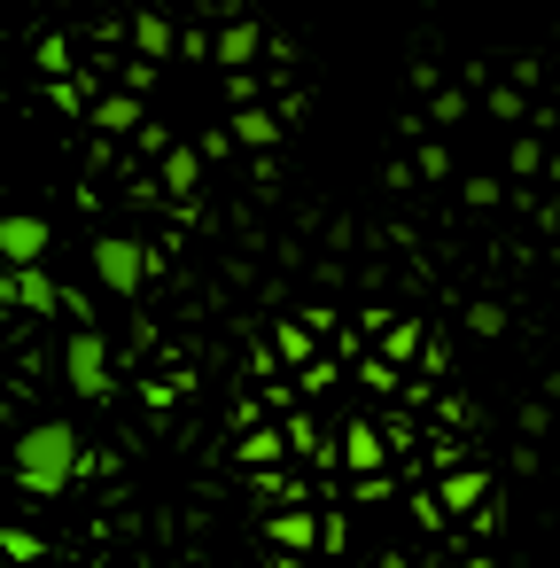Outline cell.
<instances>
[{"label": "cell", "instance_id": "cell-1", "mask_svg": "<svg viewBox=\"0 0 560 568\" xmlns=\"http://www.w3.org/2000/svg\"><path fill=\"white\" fill-rule=\"evenodd\" d=\"M17 475H24V490H63V483L79 475V436H71L63 420L32 428V436L17 444Z\"/></svg>", "mask_w": 560, "mask_h": 568}, {"label": "cell", "instance_id": "cell-2", "mask_svg": "<svg viewBox=\"0 0 560 568\" xmlns=\"http://www.w3.org/2000/svg\"><path fill=\"white\" fill-rule=\"evenodd\" d=\"M94 273H102L118 296H133V288H141V273H149V257H141V242H118V234H110V242L94 250Z\"/></svg>", "mask_w": 560, "mask_h": 568}, {"label": "cell", "instance_id": "cell-3", "mask_svg": "<svg viewBox=\"0 0 560 568\" xmlns=\"http://www.w3.org/2000/svg\"><path fill=\"white\" fill-rule=\"evenodd\" d=\"M0 250H9L17 265H32L48 250V219H0Z\"/></svg>", "mask_w": 560, "mask_h": 568}, {"label": "cell", "instance_id": "cell-4", "mask_svg": "<svg viewBox=\"0 0 560 568\" xmlns=\"http://www.w3.org/2000/svg\"><path fill=\"white\" fill-rule=\"evenodd\" d=\"M71 382L102 389V335H71Z\"/></svg>", "mask_w": 560, "mask_h": 568}, {"label": "cell", "instance_id": "cell-5", "mask_svg": "<svg viewBox=\"0 0 560 568\" xmlns=\"http://www.w3.org/2000/svg\"><path fill=\"white\" fill-rule=\"evenodd\" d=\"M94 118H102L110 133H133V125H141V102H133V94H110V102H102Z\"/></svg>", "mask_w": 560, "mask_h": 568}, {"label": "cell", "instance_id": "cell-6", "mask_svg": "<svg viewBox=\"0 0 560 568\" xmlns=\"http://www.w3.org/2000/svg\"><path fill=\"white\" fill-rule=\"evenodd\" d=\"M218 55H226V63H250V55H257V24H226Z\"/></svg>", "mask_w": 560, "mask_h": 568}, {"label": "cell", "instance_id": "cell-7", "mask_svg": "<svg viewBox=\"0 0 560 568\" xmlns=\"http://www.w3.org/2000/svg\"><path fill=\"white\" fill-rule=\"evenodd\" d=\"M234 133H242V141H250V149H265V141H273V133H281V125H273V118H265V110H242V118H234Z\"/></svg>", "mask_w": 560, "mask_h": 568}, {"label": "cell", "instance_id": "cell-8", "mask_svg": "<svg viewBox=\"0 0 560 568\" xmlns=\"http://www.w3.org/2000/svg\"><path fill=\"white\" fill-rule=\"evenodd\" d=\"M133 40H141V55H164V48H172V32H164V17H141V24H133Z\"/></svg>", "mask_w": 560, "mask_h": 568}, {"label": "cell", "instance_id": "cell-9", "mask_svg": "<svg viewBox=\"0 0 560 568\" xmlns=\"http://www.w3.org/2000/svg\"><path fill=\"white\" fill-rule=\"evenodd\" d=\"M164 180H172V187L187 195V187H195V156H187V149H172V164H164Z\"/></svg>", "mask_w": 560, "mask_h": 568}, {"label": "cell", "instance_id": "cell-10", "mask_svg": "<svg viewBox=\"0 0 560 568\" xmlns=\"http://www.w3.org/2000/svg\"><path fill=\"white\" fill-rule=\"evenodd\" d=\"M343 452H350V467H374V459H381V444H374L366 428H350V444H343Z\"/></svg>", "mask_w": 560, "mask_h": 568}, {"label": "cell", "instance_id": "cell-11", "mask_svg": "<svg viewBox=\"0 0 560 568\" xmlns=\"http://www.w3.org/2000/svg\"><path fill=\"white\" fill-rule=\"evenodd\" d=\"M482 498V475H451V490H444V506H475Z\"/></svg>", "mask_w": 560, "mask_h": 568}, {"label": "cell", "instance_id": "cell-12", "mask_svg": "<svg viewBox=\"0 0 560 568\" xmlns=\"http://www.w3.org/2000/svg\"><path fill=\"white\" fill-rule=\"evenodd\" d=\"M273 537H281V545H312V521H304V514H281Z\"/></svg>", "mask_w": 560, "mask_h": 568}, {"label": "cell", "instance_id": "cell-13", "mask_svg": "<svg viewBox=\"0 0 560 568\" xmlns=\"http://www.w3.org/2000/svg\"><path fill=\"white\" fill-rule=\"evenodd\" d=\"M63 63H71V40L48 32V40H40V71H63Z\"/></svg>", "mask_w": 560, "mask_h": 568}, {"label": "cell", "instance_id": "cell-14", "mask_svg": "<svg viewBox=\"0 0 560 568\" xmlns=\"http://www.w3.org/2000/svg\"><path fill=\"white\" fill-rule=\"evenodd\" d=\"M48 296H55V288H48L40 273H24V281H17V304H48Z\"/></svg>", "mask_w": 560, "mask_h": 568}, {"label": "cell", "instance_id": "cell-15", "mask_svg": "<svg viewBox=\"0 0 560 568\" xmlns=\"http://www.w3.org/2000/svg\"><path fill=\"white\" fill-rule=\"evenodd\" d=\"M381 568H413V560H397V552H389V560H381Z\"/></svg>", "mask_w": 560, "mask_h": 568}]
</instances>
